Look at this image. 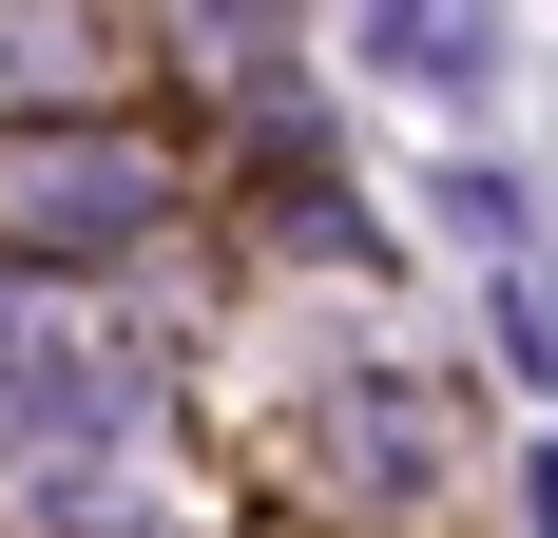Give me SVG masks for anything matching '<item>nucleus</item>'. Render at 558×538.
I'll return each instance as SVG.
<instances>
[{"instance_id":"f257e3e1","label":"nucleus","mask_w":558,"mask_h":538,"mask_svg":"<svg viewBox=\"0 0 558 538\" xmlns=\"http://www.w3.org/2000/svg\"><path fill=\"white\" fill-rule=\"evenodd\" d=\"M386 58H462V20L444 0H386Z\"/></svg>"}]
</instances>
